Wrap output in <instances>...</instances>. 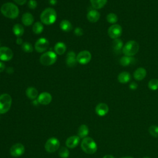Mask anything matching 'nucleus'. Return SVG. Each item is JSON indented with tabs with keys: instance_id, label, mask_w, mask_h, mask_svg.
I'll return each instance as SVG.
<instances>
[{
	"instance_id": "nucleus-25",
	"label": "nucleus",
	"mask_w": 158,
	"mask_h": 158,
	"mask_svg": "<svg viewBox=\"0 0 158 158\" xmlns=\"http://www.w3.org/2000/svg\"><path fill=\"white\" fill-rule=\"evenodd\" d=\"M88 133H89V129L88 126L85 124L81 125L78 130V136L80 138H84L85 137H87Z\"/></svg>"
},
{
	"instance_id": "nucleus-7",
	"label": "nucleus",
	"mask_w": 158,
	"mask_h": 158,
	"mask_svg": "<svg viewBox=\"0 0 158 158\" xmlns=\"http://www.w3.org/2000/svg\"><path fill=\"white\" fill-rule=\"evenodd\" d=\"M60 147V142L59 139L55 137L49 138L44 145L45 150L49 153L56 152Z\"/></svg>"
},
{
	"instance_id": "nucleus-24",
	"label": "nucleus",
	"mask_w": 158,
	"mask_h": 158,
	"mask_svg": "<svg viewBox=\"0 0 158 158\" xmlns=\"http://www.w3.org/2000/svg\"><path fill=\"white\" fill-rule=\"evenodd\" d=\"M135 59L132 56H124L122 57L120 59V64L122 66H128L130 64H132L135 63Z\"/></svg>"
},
{
	"instance_id": "nucleus-1",
	"label": "nucleus",
	"mask_w": 158,
	"mask_h": 158,
	"mask_svg": "<svg viewBox=\"0 0 158 158\" xmlns=\"http://www.w3.org/2000/svg\"><path fill=\"white\" fill-rule=\"evenodd\" d=\"M1 12L7 18L15 19L19 14V9L15 4L9 2L2 4L1 7Z\"/></svg>"
},
{
	"instance_id": "nucleus-20",
	"label": "nucleus",
	"mask_w": 158,
	"mask_h": 158,
	"mask_svg": "<svg viewBox=\"0 0 158 158\" xmlns=\"http://www.w3.org/2000/svg\"><path fill=\"white\" fill-rule=\"evenodd\" d=\"M130 79H131L130 74L128 72H125V71L120 73L117 77V80H118V82H120V83H122V84L127 83L128 82L130 81Z\"/></svg>"
},
{
	"instance_id": "nucleus-35",
	"label": "nucleus",
	"mask_w": 158,
	"mask_h": 158,
	"mask_svg": "<svg viewBox=\"0 0 158 158\" xmlns=\"http://www.w3.org/2000/svg\"><path fill=\"white\" fill-rule=\"evenodd\" d=\"M28 6L31 9H35L37 6V2L35 0H30L28 2Z\"/></svg>"
},
{
	"instance_id": "nucleus-32",
	"label": "nucleus",
	"mask_w": 158,
	"mask_h": 158,
	"mask_svg": "<svg viewBox=\"0 0 158 158\" xmlns=\"http://www.w3.org/2000/svg\"><path fill=\"white\" fill-rule=\"evenodd\" d=\"M148 131L149 134L154 137L158 138V126L157 125H151L148 128Z\"/></svg>"
},
{
	"instance_id": "nucleus-12",
	"label": "nucleus",
	"mask_w": 158,
	"mask_h": 158,
	"mask_svg": "<svg viewBox=\"0 0 158 158\" xmlns=\"http://www.w3.org/2000/svg\"><path fill=\"white\" fill-rule=\"evenodd\" d=\"M13 52L8 47H0V60L9 61L13 57Z\"/></svg>"
},
{
	"instance_id": "nucleus-45",
	"label": "nucleus",
	"mask_w": 158,
	"mask_h": 158,
	"mask_svg": "<svg viewBox=\"0 0 158 158\" xmlns=\"http://www.w3.org/2000/svg\"><path fill=\"white\" fill-rule=\"evenodd\" d=\"M143 158H151V157H148V156H146V157H143Z\"/></svg>"
},
{
	"instance_id": "nucleus-33",
	"label": "nucleus",
	"mask_w": 158,
	"mask_h": 158,
	"mask_svg": "<svg viewBox=\"0 0 158 158\" xmlns=\"http://www.w3.org/2000/svg\"><path fill=\"white\" fill-rule=\"evenodd\" d=\"M59 156L61 158H68L69 156V151L65 147H61L59 151Z\"/></svg>"
},
{
	"instance_id": "nucleus-3",
	"label": "nucleus",
	"mask_w": 158,
	"mask_h": 158,
	"mask_svg": "<svg viewBox=\"0 0 158 158\" xmlns=\"http://www.w3.org/2000/svg\"><path fill=\"white\" fill-rule=\"evenodd\" d=\"M81 149L86 154H93L98 149L97 144L91 137H85L83 138L81 143Z\"/></svg>"
},
{
	"instance_id": "nucleus-46",
	"label": "nucleus",
	"mask_w": 158,
	"mask_h": 158,
	"mask_svg": "<svg viewBox=\"0 0 158 158\" xmlns=\"http://www.w3.org/2000/svg\"><path fill=\"white\" fill-rule=\"evenodd\" d=\"M0 45H1V43H0Z\"/></svg>"
},
{
	"instance_id": "nucleus-4",
	"label": "nucleus",
	"mask_w": 158,
	"mask_h": 158,
	"mask_svg": "<svg viewBox=\"0 0 158 158\" xmlns=\"http://www.w3.org/2000/svg\"><path fill=\"white\" fill-rule=\"evenodd\" d=\"M138 51L139 44L134 40H130L127 42L122 49V52L125 56H133L138 52Z\"/></svg>"
},
{
	"instance_id": "nucleus-37",
	"label": "nucleus",
	"mask_w": 158,
	"mask_h": 158,
	"mask_svg": "<svg viewBox=\"0 0 158 158\" xmlns=\"http://www.w3.org/2000/svg\"><path fill=\"white\" fill-rule=\"evenodd\" d=\"M138 87V85L135 83V82H131L130 85H129V88L132 89V90H135Z\"/></svg>"
},
{
	"instance_id": "nucleus-18",
	"label": "nucleus",
	"mask_w": 158,
	"mask_h": 158,
	"mask_svg": "<svg viewBox=\"0 0 158 158\" xmlns=\"http://www.w3.org/2000/svg\"><path fill=\"white\" fill-rule=\"evenodd\" d=\"M22 22L25 26L31 25L34 22L33 15L29 12L24 13L22 17Z\"/></svg>"
},
{
	"instance_id": "nucleus-16",
	"label": "nucleus",
	"mask_w": 158,
	"mask_h": 158,
	"mask_svg": "<svg viewBox=\"0 0 158 158\" xmlns=\"http://www.w3.org/2000/svg\"><path fill=\"white\" fill-rule=\"evenodd\" d=\"M66 64L69 67H73L77 63V56L73 51H69L67 54Z\"/></svg>"
},
{
	"instance_id": "nucleus-29",
	"label": "nucleus",
	"mask_w": 158,
	"mask_h": 158,
	"mask_svg": "<svg viewBox=\"0 0 158 158\" xmlns=\"http://www.w3.org/2000/svg\"><path fill=\"white\" fill-rule=\"evenodd\" d=\"M43 29H44L43 25L40 22H35L33 25V27H32V30H33V33L36 35L41 34L42 33V31H43Z\"/></svg>"
},
{
	"instance_id": "nucleus-17",
	"label": "nucleus",
	"mask_w": 158,
	"mask_h": 158,
	"mask_svg": "<svg viewBox=\"0 0 158 158\" xmlns=\"http://www.w3.org/2000/svg\"><path fill=\"white\" fill-rule=\"evenodd\" d=\"M86 17L89 22L91 23H95L99 20L100 18V14L98 10L95 9H92L88 12Z\"/></svg>"
},
{
	"instance_id": "nucleus-19",
	"label": "nucleus",
	"mask_w": 158,
	"mask_h": 158,
	"mask_svg": "<svg viewBox=\"0 0 158 158\" xmlns=\"http://www.w3.org/2000/svg\"><path fill=\"white\" fill-rule=\"evenodd\" d=\"M146 76V70L143 68L139 67L133 73L134 78L137 81H141L143 80Z\"/></svg>"
},
{
	"instance_id": "nucleus-13",
	"label": "nucleus",
	"mask_w": 158,
	"mask_h": 158,
	"mask_svg": "<svg viewBox=\"0 0 158 158\" xmlns=\"http://www.w3.org/2000/svg\"><path fill=\"white\" fill-rule=\"evenodd\" d=\"M52 101V96L49 93L43 92L38 96V102L42 105H48Z\"/></svg>"
},
{
	"instance_id": "nucleus-36",
	"label": "nucleus",
	"mask_w": 158,
	"mask_h": 158,
	"mask_svg": "<svg viewBox=\"0 0 158 158\" xmlns=\"http://www.w3.org/2000/svg\"><path fill=\"white\" fill-rule=\"evenodd\" d=\"M74 34L77 36H80L83 34V30L80 27H77L74 30Z\"/></svg>"
},
{
	"instance_id": "nucleus-10",
	"label": "nucleus",
	"mask_w": 158,
	"mask_h": 158,
	"mask_svg": "<svg viewBox=\"0 0 158 158\" xmlns=\"http://www.w3.org/2000/svg\"><path fill=\"white\" fill-rule=\"evenodd\" d=\"M91 59V54L87 50H83L80 51L77 56V62L85 65L90 62Z\"/></svg>"
},
{
	"instance_id": "nucleus-11",
	"label": "nucleus",
	"mask_w": 158,
	"mask_h": 158,
	"mask_svg": "<svg viewBox=\"0 0 158 158\" xmlns=\"http://www.w3.org/2000/svg\"><path fill=\"white\" fill-rule=\"evenodd\" d=\"M25 152V147L21 143H15L10 149V154L12 157H17L21 156Z\"/></svg>"
},
{
	"instance_id": "nucleus-9",
	"label": "nucleus",
	"mask_w": 158,
	"mask_h": 158,
	"mask_svg": "<svg viewBox=\"0 0 158 158\" xmlns=\"http://www.w3.org/2000/svg\"><path fill=\"white\" fill-rule=\"evenodd\" d=\"M49 41L44 38H39L35 44V49L39 53H44L48 48Z\"/></svg>"
},
{
	"instance_id": "nucleus-38",
	"label": "nucleus",
	"mask_w": 158,
	"mask_h": 158,
	"mask_svg": "<svg viewBox=\"0 0 158 158\" xmlns=\"http://www.w3.org/2000/svg\"><path fill=\"white\" fill-rule=\"evenodd\" d=\"M14 1L16 4L20 6L23 5L27 2V0H14Z\"/></svg>"
},
{
	"instance_id": "nucleus-34",
	"label": "nucleus",
	"mask_w": 158,
	"mask_h": 158,
	"mask_svg": "<svg viewBox=\"0 0 158 158\" xmlns=\"http://www.w3.org/2000/svg\"><path fill=\"white\" fill-rule=\"evenodd\" d=\"M22 49L25 52H31L33 51V48L32 45L28 42H24L22 44Z\"/></svg>"
},
{
	"instance_id": "nucleus-27",
	"label": "nucleus",
	"mask_w": 158,
	"mask_h": 158,
	"mask_svg": "<svg viewBox=\"0 0 158 158\" xmlns=\"http://www.w3.org/2000/svg\"><path fill=\"white\" fill-rule=\"evenodd\" d=\"M59 27L60 28L65 32H69L72 29V25L68 20H62L59 24Z\"/></svg>"
},
{
	"instance_id": "nucleus-26",
	"label": "nucleus",
	"mask_w": 158,
	"mask_h": 158,
	"mask_svg": "<svg viewBox=\"0 0 158 158\" xmlns=\"http://www.w3.org/2000/svg\"><path fill=\"white\" fill-rule=\"evenodd\" d=\"M12 31L17 38H20L24 33V28L22 25L17 23L13 26Z\"/></svg>"
},
{
	"instance_id": "nucleus-14",
	"label": "nucleus",
	"mask_w": 158,
	"mask_h": 158,
	"mask_svg": "<svg viewBox=\"0 0 158 158\" xmlns=\"http://www.w3.org/2000/svg\"><path fill=\"white\" fill-rule=\"evenodd\" d=\"M80 141V138L78 136L73 135L69 137L65 141V145L67 148L73 149L76 148Z\"/></svg>"
},
{
	"instance_id": "nucleus-5",
	"label": "nucleus",
	"mask_w": 158,
	"mask_h": 158,
	"mask_svg": "<svg viewBox=\"0 0 158 158\" xmlns=\"http://www.w3.org/2000/svg\"><path fill=\"white\" fill-rule=\"evenodd\" d=\"M12 99L11 96L7 93L0 95V114L7 112L10 109Z\"/></svg>"
},
{
	"instance_id": "nucleus-44",
	"label": "nucleus",
	"mask_w": 158,
	"mask_h": 158,
	"mask_svg": "<svg viewBox=\"0 0 158 158\" xmlns=\"http://www.w3.org/2000/svg\"><path fill=\"white\" fill-rule=\"evenodd\" d=\"M120 158H134V157H131V156H124V157H121Z\"/></svg>"
},
{
	"instance_id": "nucleus-21",
	"label": "nucleus",
	"mask_w": 158,
	"mask_h": 158,
	"mask_svg": "<svg viewBox=\"0 0 158 158\" xmlns=\"http://www.w3.org/2000/svg\"><path fill=\"white\" fill-rule=\"evenodd\" d=\"M123 42L122 41L119 39L117 38L115 39L112 42V48L114 52L117 54H120L121 52V50L123 49Z\"/></svg>"
},
{
	"instance_id": "nucleus-28",
	"label": "nucleus",
	"mask_w": 158,
	"mask_h": 158,
	"mask_svg": "<svg viewBox=\"0 0 158 158\" xmlns=\"http://www.w3.org/2000/svg\"><path fill=\"white\" fill-rule=\"evenodd\" d=\"M92 7L95 9L102 8L107 3V0H89Z\"/></svg>"
},
{
	"instance_id": "nucleus-2",
	"label": "nucleus",
	"mask_w": 158,
	"mask_h": 158,
	"mask_svg": "<svg viewBox=\"0 0 158 158\" xmlns=\"http://www.w3.org/2000/svg\"><path fill=\"white\" fill-rule=\"evenodd\" d=\"M57 19L56 11L51 7L45 9L40 15L41 22L45 25H51L54 23Z\"/></svg>"
},
{
	"instance_id": "nucleus-22",
	"label": "nucleus",
	"mask_w": 158,
	"mask_h": 158,
	"mask_svg": "<svg viewBox=\"0 0 158 158\" xmlns=\"http://www.w3.org/2000/svg\"><path fill=\"white\" fill-rule=\"evenodd\" d=\"M26 96L30 99H35L38 96V90L32 86L28 87L27 88L25 91Z\"/></svg>"
},
{
	"instance_id": "nucleus-42",
	"label": "nucleus",
	"mask_w": 158,
	"mask_h": 158,
	"mask_svg": "<svg viewBox=\"0 0 158 158\" xmlns=\"http://www.w3.org/2000/svg\"><path fill=\"white\" fill-rule=\"evenodd\" d=\"M57 0H49V4H50L51 5H52V6L56 5V4H57Z\"/></svg>"
},
{
	"instance_id": "nucleus-15",
	"label": "nucleus",
	"mask_w": 158,
	"mask_h": 158,
	"mask_svg": "<svg viewBox=\"0 0 158 158\" xmlns=\"http://www.w3.org/2000/svg\"><path fill=\"white\" fill-rule=\"evenodd\" d=\"M95 112L99 116L103 117L109 112V107L106 103H99L95 107Z\"/></svg>"
},
{
	"instance_id": "nucleus-39",
	"label": "nucleus",
	"mask_w": 158,
	"mask_h": 158,
	"mask_svg": "<svg viewBox=\"0 0 158 158\" xmlns=\"http://www.w3.org/2000/svg\"><path fill=\"white\" fill-rule=\"evenodd\" d=\"M5 67V64L2 61H0V73L4 70Z\"/></svg>"
},
{
	"instance_id": "nucleus-23",
	"label": "nucleus",
	"mask_w": 158,
	"mask_h": 158,
	"mask_svg": "<svg viewBox=\"0 0 158 158\" xmlns=\"http://www.w3.org/2000/svg\"><path fill=\"white\" fill-rule=\"evenodd\" d=\"M67 47L65 43L63 42H58L54 46V51L56 54L58 55H62L65 53L66 51Z\"/></svg>"
},
{
	"instance_id": "nucleus-8",
	"label": "nucleus",
	"mask_w": 158,
	"mask_h": 158,
	"mask_svg": "<svg viewBox=\"0 0 158 158\" xmlns=\"http://www.w3.org/2000/svg\"><path fill=\"white\" fill-rule=\"evenodd\" d=\"M107 33L112 39L118 38L122 33V28L118 24H114L108 28Z\"/></svg>"
},
{
	"instance_id": "nucleus-30",
	"label": "nucleus",
	"mask_w": 158,
	"mask_h": 158,
	"mask_svg": "<svg viewBox=\"0 0 158 158\" xmlns=\"http://www.w3.org/2000/svg\"><path fill=\"white\" fill-rule=\"evenodd\" d=\"M107 21L112 24H115V23L118 21V17L117 15L114 13H109L107 15L106 17Z\"/></svg>"
},
{
	"instance_id": "nucleus-41",
	"label": "nucleus",
	"mask_w": 158,
	"mask_h": 158,
	"mask_svg": "<svg viewBox=\"0 0 158 158\" xmlns=\"http://www.w3.org/2000/svg\"><path fill=\"white\" fill-rule=\"evenodd\" d=\"M6 72L9 74H11L14 72V69L12 67H9L6 69Z\"/></svg>"
},
{
	"instance_id": "nucleus-40",
	"label": "nucleus",
	"mask_w": 158,
	"mask_h": 158,
	"mask_svg": "<svg viewBox=\"0 0 158 158\" xmlns=\"http://www.w3.org/2000/svg\"><path fill=\"white\" fill-rule=\"evenodd\" d=\"M16 43L17 44H19V45H22L23 42V40L21 38H17L16 39Z\"/></svg>"
},
{
	"instance_id": "nucleus-31",
	"label": "nucleus",
	"mask_w": 158,
	"mask_h": 158,
	"mask_svg": "<svg viewBox=\"0 0 158 158\" xmlns=\"http://www.w3.org/2000/svg\"><path fill=\"white\" fill-rule=\"evenodd\" d=\"M148 88L152 91L157 90L158 89V80L154 78L149 80L148 83Z\"/></svg>"
},
{
	"instance_id": "nucleus-6",
	"label": "nucleus",
	"mask_w": 158,
	"mask_h": 158,
	"mask_svg": "<svg viewBox=\"0 0 158 158\" xmlns=\"http://www.w3.org/2000/svg\"><path fill=\"white\" fill-rule=\"evenodd\" d=\"M57 60V55L54 52L47 51L42 54L40 58V63L44 66H49L54 64Z\"/></svg>"
},
{
	"instance_id": "nucleus-43",
	"label": "nucleus",
	"mask_w": 158,
	"mask_h": 158,
	"mask_svg": "<svg viewBox=\"0 0 158 158\" xmlns=\"http://www.w3.org/2000/svg\"><path fill=\"white\" fill-rule=\"evenodd\" d=\"M102 158H115L112 155H110V154H107V155H106L104 156Z\"/></svg>"
}]
</instances>
